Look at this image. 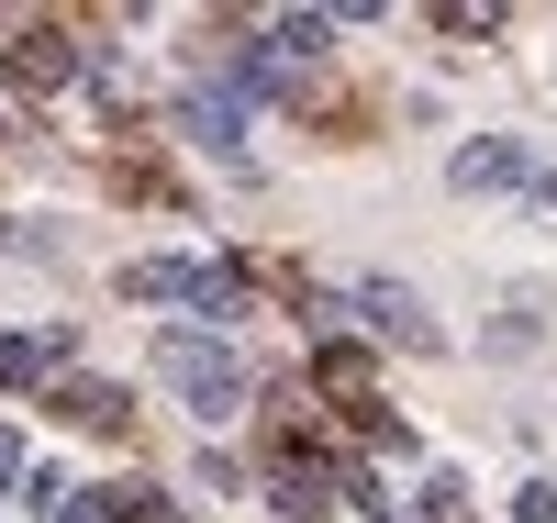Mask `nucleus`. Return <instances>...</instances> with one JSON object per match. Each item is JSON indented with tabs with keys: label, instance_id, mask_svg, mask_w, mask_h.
<instances>
[{
	"label": "nucleus",
	"instance_id": "2",
	"mask_svg": "<svg viewBox=\"0 0 557 523\" xmlns=\"http://www.w3.org/2000/svg\"><path fill=\"white\" fill-rule=\"evenodd\" d=\"M357 312H368V323H380V335H391V346H412V357H424V346H435V323H424V301H412V290H401V278H357Z\"/></svg>",
	"mask_w": 557,
	"mask_h": 523
},
{
	"label": "nucleus",
	"instance_id": "5",
	"mask_svg": "<svg viewBox=\"0 0 557 523\" xmlns=\"http://www.w3.org/2000/svg\"><path fill=\"white\" fill-rule=\"evenodd\" d=\"M178 290H201V267H178V257H146V267H123V301H178Z\"/></svg>",
	"mask_w": 557,
	"mask_h": 523
},
{
	"label": "nucleus",
	"instance_id": "6",
	"mask_svg": "<svg viewBox=\"0 0 557 523\" xmlns=\"http://www.w3.org/2000/svg\"><path fill=\"white\" fill-rule=\"evenodd\" d=\"M513 523H557V490H513Z\"/></svg>",
	"mask_w": 557,
	"mask_h": 523
},
{
	"label": "nucleus",
	"instance_id": "3",
	"mask_svg": "<svg viewBox=\"0 0 557 523\" xmlns=\"http://www.w3.org/2000/svg\"><path fill=\"white\" fill-rule=\"evenodd\" d=\"M67 67H78V57H67V34H23V45H12V78H23V89H57Z\"/></svg>",
	"mask_w": 557,
	"mask_h": 523
},
{
	"label": "nucleus",
	"instance_id": "4",
	"mask_svg": "<svg viewBox=\"0 0 557 523\" xmlns=\"http://www.w3.org/2000/svg\"><path fill=\"white\" fill-rule=\"evenodd\" d=\"M513 178H524V146H502V134L457 157V189H513Z\"/></svg>",
	"mask_w": 557,
	"mask_h": 523
},
{
	"label": "nucleus",
	"instance_id": "1",
	"mask_svg": "<svg viewBox=\"0 0 557 523\" xmlns=\"http://www.w3.org/2000/svg\"><path fill=\"white\" fill-rule=\"evenodd\" d=\"M157 378H168V390L190 401L201 423H223V412L246 401V368H235V346H212V335H168V346H157Z\"/></svg>",
	"mask_w": 557,
	"mask_h": 523
},
{
	"label": "nucleus",
	"instance_id": "7",
	"mask_svg": "<svg viewBox=\"0 0 557 523\" xmlns=\"http://www.w3.org/2000/svg\"><path fill=\"white\" fill-rule=\"evenodd\" d=\"M0 480H23V446H12V435H0Z\"/></svg>",
	"mask_w": 557,
	"mask_h": 523
}]
</instances>
